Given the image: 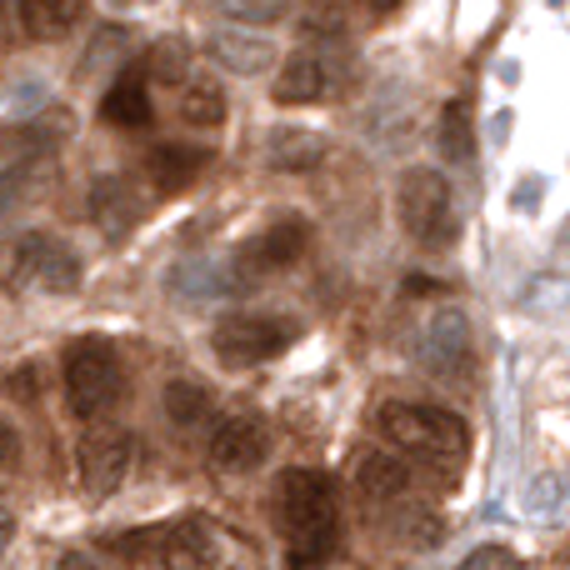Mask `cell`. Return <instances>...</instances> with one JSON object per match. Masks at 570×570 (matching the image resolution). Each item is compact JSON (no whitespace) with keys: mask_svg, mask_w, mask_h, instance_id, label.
I'll use <instances>...</instances> for the list:
<instances>
[{"mask_svg":"<svg viewBox=\"0 0 570 570\" xmlns=\"http://www.w3.org/2000/svg\"><path fill=\"white\" fill-rule=\"evenodd\" d=\"M266 455H271V435H266V425L250 421V415H230V421H220L216 435H210V465L226 475L256 471Z\"/></svg>","mask_w":570,"mask_h":570,"instance_id":"obj_9","label":"cell"},{"mask_svg":"<svg viewBox=\"0 0 570 570\" xmlns=\"http://www.w3.org/2000/svg\"><path fill=\"white\" fill-rule=\"evenodd\" d=\"M166 421L176 425V431H196L200 421H210V395L200 381H190V375H176V381L166 385Z\"/></svg>","mask_w":570,"mask_h":570,"instance_id":"obj_22","label":"cell"},{"mask_svg":"<svg viewBox=\"0 0 570 570\" xmlns=\"http://www.w3.org/2000/svg\"><path fill=\"white\" fill-rule=\"evenodd\" d=\"M281 531L291 546V566H321L341 541V501L325 471H285L276 491Z\"/></svg>","mask_w":570,"mask_h":570,"instance_id":"obj_1","label":"cell"},{"mask_svg":"<svg viewBox=\"0 0 570 570\" xmlns=\"http://www.w3.org/2000/svg\"><path fill=\"white\" fill-rule=\"evenodd\" d=\"M295 325L276 321V315H220L216 331H210V351H216L220 365H266L276 361L281 351H291Z\"/></svg>","mask_w":570,"mask_h":570,"instance_id":"obj_5","label":"cell"},{"mask_svg":"<svg viewBox=\"0 0 570 570\" xmlns=\"http://www.w3.org/2000/svg\"><path fill=\"white\" fill-rule=\"evenodd\" d=\"M10 395H16V401H36V365H20V371H10V385H6Z\"/></svg>","mask_w":570,"mask_h":570,"instance_id":"obj_29","label":"cell"},{"mask_svg":"<svg viewBox=\"0 0 570 570\" xmlns=\"http://www.w3.org/2000/svg\"><path fill=\"white\" fill-rule=\"evenodd\" d=\"M441 150L445 160H471L475 156V126H471V106L451 100L441 116Z\"/></svg>","mask_w":570,"mask_h":570,"instance_id":"obj_24","label":"cell"},{"mask_svg":"<svg viewBox=\"0 0 570 570\" xmlns=\"http://www.w3.org/2000/svg\"><path fill=\"white\" fill-rule=\"evenodd\" d=\"M206 166H210V150H196V146H156L146 156V176L156 180V190H166V196L196 186Z\"/></svg>","mask_w":570,"mask_h":570,"instance_id":"obj_15","label":"cell"},{"mask_svg":"<svg viewBox=\"0 0 570 570\" xmlns=\"http://www.w3.org/2000/svg\"><path fill=\"white\" fill-rule=\"evenodd\" d=\"M206 56L230 76H261L276 60V46H271V36H261L250 26H226L206 36Z\"/></svg>","mask_w":570,"mask_h":570,"instance_id":"obj_10","label":"cell"},{"mask_svg":"<svg viewBox=\"0 0 570 570\" xmlns=\"http://www.w3.org/2000/svg\"><path fill=\"white\" fill-rule=\"evenodd\" d=\"M365 6H371V10H381V16H385V10H395V6H401V0H365Z\"/></svg>","mask_w":570,"mask_h":570,"instance_id":"obj_35","label":"cell"},{"mask_svg":"<svg viewBox=\"0 0 570 570\" xmlns=\"http://www.w3.org/2000/svg\"><path fill=\"white\" fill-rule=\"evenodd\" d=\"M305 246H311V220L285 216V220H276V226L261 230L246 250H236V261L226 266V276H216V285H226V291H246V285H256L261 276H271V271L295 266Z\"/></svg>","mask_w":570,"mask_h":570,"instance_id":"obj_7","label":"cell"},{"mask_svg":"<svg viewBox=\"0 0 570 570\" xmlns=\"http://www.w3.org/2000/svg\"><path fill=\"white\" fill-rule=\"evenodd\" d=\"M110 6H120V10H136V6H150V0H110Z\"/></svg>","mask_w":570,"mask_h":570,"instance_id":"obj_36","label":"cell"},{"mask_svg":"<svg viewBox=\"0 0 570 570\" xmlns=\"http://www.w3.org/2000/svg\"><path fill=\"white\" fill-rule=\"evenodd\" d=\"M16 40H20V16L6 6V0H0V56H6V50H16Z\"/></svg>","mask_w":570,"mask_h":570,"instance_id":"obj_31","label":"cell"},{"mask_svg":"<svg viewBox=\"0 0 570 570\" xmlns=\"http://www.w3.org/2000/svg\"><path fill=\"white\" fill-rule=\"evenodd\" d=\"M325 136L321 130H301V126H276L266 140V160L285 176H301V170H315L325 160Z\"/></svg>","mask_w":570,"mask_h":570,"instance_id":"obj_13","label":"cell"},{"mask_svg":"<svg viewBox=\"0 0 570 570\" xmlns=\"http://www.w3.org/2000/svg\"><path fill=\"white\" fill-rule=\"evenodd\" d=\"M80 485H86L96 501H106V495L120 491V481L130 475V435L120 431V425H106L96 421L86 435H80Z\"/></svg>","mask_w":570,"mask_h":570,"instance_id":"obj_8","label":"cell"},{"mask_svg":"<svg viewBox=\"0 0 570 570\" xmlns=\"http://www.w3.org/2000/svg\"><path fill=\"white\" fill-rule=\"evenodd\" d=\"M395 216H401L405 236L425 250H445L455 240V230H461L451 180L431 166H415L401 176V186H395Z\"/></svg>","mask_w":570,"mask_h":570,"instance_id":"obj_3","label":"cell"},{"mask_svg":"<svg viewBox=\"0 0 570 570\" xmlns=\"http://www.w3.org/2000/svg\"><path fill=\"white\" fill-rule=\"evenodd\" d=\"M381 431L385 441H395L401 451L421 455V461H461L465 445H471V431L455 411L445 405H421V401H391L381 405Z\"/></svg>","mask_w":570,"mask_h":570,"instance_id":"obj_2","label":"cell"},{"mask_svg":"<svg viewBox=\"0 0 570 570\" xmlns=\"http://www.w3.org/2000/svg\"><path fill=\"white\" fill-rule=\"evenodd\" d=\"M166 291L176 295V305H200L210 291H216V271H206L200 261H180L166 276Z\"/></svg>","mask_w":570,"mask_h":570,"instance_id":"obj_25","label":"cell"},{"mask_svg":"<svg viewBox=\"0 0 570 570\" xmlns=\"http://www.w3.org/2000/svg\"><path fill=\"white\" fill-rule=\"evenodd\" d=\"M36 291H46V295H70V291H80V256L66 246V240H56V236H46V246H40V261H36Z\"/></svg>","mask_w":570,"mask_h":570,"instance_id":"obj_19","label":"cell"},{"mask_svg":"<svg viewBox=\"0 0 570 570\" xmlns=\"http://www.w3.org/2000/svg\"><path fill=\"white\" fill-rule=\"evenodd\" d=\"M100 116L110 120V126H126V130H140L150 120V96H146V80H140V70H126V76H116V86L106 90V100H100Z\"/></svg>","mask_w":570,"mask_h":570,"instance_id":"obj_18","label":"cell"},{"mask_svg":"<svg viewBox=\"0 0 570 570\" xmlns=\"http://www.w3.org/2000/svg\"><path fill=\"white\" fill-rule=\"evenodd\" d=\"M20 465V435L10 431V421H0V471H16Z\"/></svg>","mask_w":570,"mask_h":570,"instance_id":"obj_30","label":"cell"},{"mask_svg":"<svg viewBox=\"0 0 570 570\" xmlns=\"http://www.w3.org/2000/svg\"><path fill=\"white\" fill-rule=\"evenodd\" d=\"M86 0H20V30L30 40H60L80 26Z\"/></svg>","mask_w":570,"mask_h":570,"instance_id":"obj_17","label":"cell"},{"mask_svg":"<svg viewBox=\"0 0 570 570\" xmlns=\"http://www.w3.org/2000/svg\"><path fill=\"white\" fill-rule=\"evenodd\" d=\"M475 361V341H471V315L461 305H441L431 321L415 335V365L435 381L461 385V375H471Z\"/></svg>","mask_w":570,"mask_h":570,"instance_id":"obj_6","label":"cell"},{"mask_svg":"<svg viewBox=\"0 0 570 570\" xmlns=\"http://www.w3.org/2000/svg\"><path fill=\"white\" fill-rule=\"evenodd\" d=\"M355 485H361L365 501H395V495L411 491V465L391 451H371L355 465Z\"/></svg>","mask_w":570,"mask_h":570,"instance_id":"obj_16","label":"cell"},{"mask_svg":"<svg viewBox=\"0 0 570 570\" xmlns=\"http://www.w3.org/2000/svg\"><path fill=\"white\" fill-rule=\"evenodd\" d=\"M325 86H331L325 60L311 56V50H295L291 60H281V76H276V90H271V96H276L281 106H315V100L325 96Z\"/></svg>","mask_w":570,"mask_h":570,"instance_id":"obj_14","label":"cell"},{"mask_svg":"<svg viewBox=\"0 0 570 570\" xmlns=\"http://www.w3.org/2000/svg\"><path fill=\"white\" fill-rule=\"evenodd\" d=\"M160 561H166V570H236L226 556V546H220L210 531H200V525L170 531L166 546H160Z\"/></svg>","mask_w":570,"mask_h":570,"instance_id":"obj_12","label":"cell"},{"mask_svg":"<svg viewBox=\"0 0 570 570\" xmlns=\"http://www.w3.org/2000/svg\"><path fill=\"white\" fill-rule=\"evenodd\" d=\"M56 570H100L90 556H80V551H70V556H60V566Z\"/></svg>","mask_w":570,"mask_h":570,"instance_id":"obj_34","label":"cell"},{"mask_svg":"<svg viewBox=\"0 0 570 570\" xmlns=\"http://www.w3.org/2000/svg\"><path fill=\"white\" fill-rule=\"evenodd\" d=\"M120 391H126V371H120V355L110 341L86 335V341L70 345L66 355V401L80 421H100V415L116 411Z\"/></svg>","mask_w":570,"mask_h":570,"instance_id":"obj_4","label":"cell"},{"mask_svg":"<svg viewBox=\"0 0 570 570\" xmlns=\"http://www.w3.org/2000/svg\"><path fill=\"white\" fill-rule=\"evenodd\" d=\"M180 90V120L186 126H196V130H216V126H226V90L216 86V80H186V86H176Z\"/></svg>","mask_w":570,"mask_h":570,"instance_id":"obj_21","label":"cell"},{"mask_svg":"<svg viewBox=\"0 0 570 570\" xmlns=\"http://www.w3.org/2000/svg\"><path fill=\"white\" fill-rule=\"evenodd\" d=\"M216 10L240 26H281L291 16V0H216Z\"/></svg>","mask_w":570,"mask_h":570,"instance_id":"obj_26","label":"cell"},{"mask_svg":"<svg viewBox=\"0 0 570 570\" xmlns=\"http://www.w3.org/2000/svg\"><path fill=\"white\" fill-rule=\"evenodd\" d=\"M10 206H16V176H10V170H0V216H6Z\"/></svg>","mask_w":570,"mask_h":570,"instance_id":"obj_33","label":"cell"},{"mask_svg":"<svg viewBox=\"0 0 570 570\" xmlns=\"http://www.w3.org/2000/svg\"><path fill=\"white\" fill-rule=\"evenodd\" d=\"M10 541H16V515L0 511V561L10 556Z\"/></svg>","mask_w":570,"mask_h":570,"instance_id":"obj_32","label":"cell"},{"mask_svg":"<svg viewBox=\"0 0 570 570\" xmlns=\"http://www.w3.org/2000/svg\"><path fill=\"white\" fill-rule=\"evenodd\" d=\"M455 570H525L521 556L505 551V546H481V551H471Z\"/></svg>","mask_w":570,"mask_h":570,"instance_id":"obj_27","label":"cell"},{"mask_svg":"<svg viewBox=\"0 0 570 570\" xmlns=\"http://www.w3.org/2000/svg\"><path fill=\"white\" fill-rule=\"evenodd\" d=\"M116 50H126V30H106V36H96L90 50H86V70L116 66Z\"/></svg>","mask_w":570,"mask_h":570,"instance_id":"obj_28","label":"cell"},{"mask_svg":"<svg viewBox=\"0 0 570 570\" xmlns=\"http://www.w3.org/2000/svg\"><path fill=\"white\" fill-rule=\"evenodd\" d=\"M146 76L150 80H160V86H186V76H190V46L180 36H160V40H150V50H146Z\"/></svg>","mask_w":570,"mask_h":570,"instance_id":"obj_23","label":"cell"},{"mask_svg":"<svg viewBox=\"0 0 570 570\" xmlns=\"http://www.w3.org/2000/svg\"><path fill=\"white\" fill-rule=\"evenodd\" d=\"M40 246H46V230H20L0 246V291H30L36 281V261H40Z\"/></svg>","mask_w":570,"mask_h":570,"instance_id":"obj_20","label":"cell"},{"mask_svg":"<svg viewBox=\"0 0 570 570\" xmlns=\"http://www.w3.org/2000/svg\"><path fill=\"white\" fill-rule=\"evenodd\" d=\"M90 216H96L100 236L106 240H126L140 226V196L126 176H100L90 186Z\"/></svg>","mask_w":570,"mask_h":570,"instance_id":"obj_11","label":"cell"}]
</instances>
